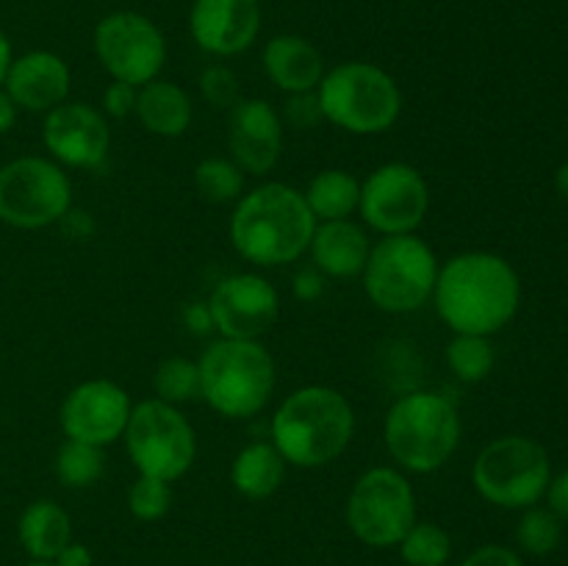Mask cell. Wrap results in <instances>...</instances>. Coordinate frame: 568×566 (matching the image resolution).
Wrapping results in <instances>:
<instances>
[{
    "label": "cell",
    "mask_w": 568,
    "mask_h": 566,
    "mask_svg": "<svg viewBox=\"0 0 568 566\" xmlns=\"http://www.w3.org/2000/svg\"><path fill=\"white\" fill-rule=\"evenodd\" d=\"M436 311L447 327L469 336H491L519 311L521 283L514 266L494 253H460L438 270Z\"/></svg>",
    "instance_id": "obj_1"
},
{
    "label": "cell",
    "mask_w": 568,
    "mask_h": 566,
    "mask_svg": "<svg viewBox=\"0 0 568 566\" xmlns=\"http://www.w3.org/2000/svg\"><path fill=\"white\" fill-rule=\"evenodd\" d=\"M314 228L316 216L303 192L286 183H264L239 200L231 216V242L250 264L281 266L311 247Z\"/></svg>",
    "instance_id": "obj_2"
},
{
    "label": "cell",
    "mask_w": 568,
    "mask_h": 566,
    "mask_svg": "<svg viewBox=\"0 0 568 566\" xmlns=\"http://www.w3.org/2000/svg\"><path fill=\"white\" fill-rule=\"evenodd\" d=\"M353 433V405L331 386L297 388L272 416V444L286 464L303 469L336 461L349 447Z\"/></svg>",
    "instance_id": "obj_3"
},
{
    "label": "cell",
    "mask_w": 568,
    "mask_h": 566,
    "mask_svg": "<svg viewBox=\"0 0 568 566\" xmlns=\"http://www.w3.org/2000/svg\"><path fill=\"white\" fill-rule=\"evenodd\" d=\"M460 416L449 397L410 392L392 405L383 425L386 449L403 469L427 475L453 458L460 444Z\"/></svg>",
    "instance_id": "obj_4"
},
{
    "label": "cell",
    "mask_w": 568,
    "mask_h": 566,
    "mask_svg": "<svg viewBox=\"0 0 568 566\" xmlns=\"http://www.w3.org/2000/svg\"><path fill=\"white\" fill-rule=\"evenodd\" d=\"M200 397L227 420L255 416L275 388V361L270 350L247 338H220L209 344L197 364Z\"/></svg>",
    "instance_id": "obj_5"
},
{
    "label": "cell",
    "mask_w": 568,
    "mask_h": 566,
    "mask_svg": "<svg viewBox=\"0 0 568 566\" xmlns=\"http://www.w3.org/2000/svg\"><path fill=\"white\" fill-rule=\"evenodd\" d=\"M327 122L358 137L386 133L403 111V94L386 70L366 61H349L327 72L316 87Z\"/></svg>",
    "instance_id": "obj_6"
},
{
    "label": "cell",
    "mask_w": 568,
    "mask_h": 566,
    "mask_svg": "<svg viewBox=\"0 0 568 566\" xmlns=\"http://www.w3.org/2000/svg\"><path fill=\"white\" fill-rule=\"evenodd\" d=\"M438 277L436 253L414 233L386 236L369 250L364 289L388 314H410L433 297Z\"/></svg>",
    "instance_id": "obj_7"
},
{
    "label": "cell",
    "mask_w": 568,
    "mask_h": 566,
    "mask_svg": "<svg viewBox=\"0 0 568 566\" xmlns=\"http://www.w3.org/2000/svg\"><path fill=\"white\" fill-rule=\"evenodd\" d=\"M552 481L547 449L527 436H503L480 449L471 466L477 494L499 508H532Z\"/></svg>",
    "instance_id": "obj_8"
},
{
    "label": "cell",
    "mask_w": 568,
    "mask_h": 566,
    "mask_svg": "<svg viewBox=\"0 0 568 566\" xmlns=\"http://www.w3.org/2000/svg\"><path fill=\"white\" fill-rule=\"evenodd\" d=\"M122 436L139 475L159 477L166 483L186 475L197 455L194 427L175 405L161 400H144L133 405Z\"/></svg>",
    "instance_id": "obj_9"
},
{
    "label": "cell",
    "mask_w": 568,
    "mask_h": 566,
    "mask_svg": "<svg viewBox=\"0 0 568 566\" xmlns=\"http://www.w3.org/2000/svg\"><path fill=\"white\" fill-rule=\"evenodd\" d=\"M70 205V178L53 161L22 155L0 166V222L6 225L39 231L64 220Z\"/></svg>",
    "instance_id": "obj_10"
},
{
    "label": "cell",
    "mask_w": 568,
    "mask_h": 566,
    "mask_svg": "<svg viewBox=\"0 0 568 566\" xmlns=\"http://www.w3.org/2000/svg\"><path fill=\"white\" fill-rule=\"evenodd\" d=\"M347 525L369 547H394L416 525V497L408 477L392 466H372L355 481Z\"/></svg>",
    "instance_id": "obj_11"
},
{
    "label": "cell",
    "mask_w": 568,
    "mask_h": 566,
    "mask_svg": "<svg viewBox=\"0 0 568 566\" xmlns=\"http://www.w3.org/2000/svg\"><path fill=\"white\" fill-rule=\"evenodd\" d=\"M94 53L114 81L139 89L159 78L166 61V42L148 17L116 11L94 28Z\"/></svg>",
    "instance_id": "obj_12"
},
{
    "label": "cell",
    "mask_w": 568,
    "mask_h": 566,
    "mask_svg": "<svg viewBox=\"0 0 568 566\" xmlns=\"http://www.w3.org/2000/svg\"><path fill=\"white\" fill-rule=\"evenodd\" d=\"M427 205H430V192L425 178L405 161H388L361 183V216L366 225L386 236L414 233L425 220Z\"/></svg>",
    "instance_id": "obj_13"
},
{
    "label": "cell",
    "mask_w": 568,
    "mask_h": 566,
    "mask_svg": "<svg viewBox=\"0 0 568 566\" xmlns=\"http://www.w3.org/2000/svg\"><path fill=\"white\" fill-rule=\"evenodd\" d=\"M209 314L222 338H247L258 342L281 316L277 289L266 277L242 272L231 275L214 289L209 300Z\"/></svg>",
    "instance_id": "obj_14"
},
{
    "label": "cell",
    "mask_w": 568,
    "mask_h": 566,
    "mask_svg": "<svg viewBox=\"0 0 568 566\" xmlns=\"http://www.w3.org/2000/svg\"><path fill=\"white\" fill-rule=\"evenodd\" d=\"M131 408V400L120 383L87 381L67 394L59 422L64 436L72 442L105 447L125 433Z\"/></svg>",
    "instance_id": "obj_15"
},
{
    "label": "cell",
    "mask_w": 568,
    "mask_h": 566,
    "mask_svg": "<svg viewBox=\"0 0 568 566\" xmlns=\"http://www.w3.org/2000/svg\"><path fill=\"white\" fill-rule=\"evenodd\" d=\"M44 148L55 161L81 170L103 166L111 148V131L105 117L89 103H61L48 111L42 128Z\"/></svg>",
    "instance_id": "obj_16"
},
{
    "label": "cell",
    "mask_w": 568,
    "mask_h": 566,
    "mask_svg": "<svg viewBox=\"0 0 568 566\" xmlns=\"http://www.w3.org/2000/svg\"><path fill=\"white\" fill-rule=\"evenodd\" d=\"M227 144L233 164L250 175H266L283 150V120L272 103L261 98H242L231 109Z\"/></svg>",
    "instance_id": "obj_17"
},
{
    "label": "cell",
    "mask_w": 568,
    "mask_h": 566,
    "mask_svg": "<svg viewBox=\"0 0 568 566\" xmlns=\"http://www.w3.org/2000/svg\"><path fill=\"white\" fill-rule=\"evenodd\" d=\"M189 28L209 53H244L261 31V6L258 0H194Z\"/></svg>",
    "instance_id": "obj_18"
},
{
    "label": "cell",
    "mask_w": 568,
    "mask_h": 566,
    "mask_svg": "<svg viewBox=\"0 0 568 566\" xmlns=\"http://www.w3.org/2000/svg\"><path fill=\"white\" fill-rule=\"evenodd\" d=\"M3 89L14 100L17 109L48 114L70 94V67L61 61V55L33 50L11 61Z\"/></svg>",
    "instance_id": "obj_19"
},
{
    "label": "cell",
    "mask_w": 568,
    "mask_h": 566,
    "mask_svg": "<svg viewBox=\"0 0 568 566\" xmlns=\"http://www.w3.org/2000/svg\"><path fill=\"white\" fill-rule=\"evenodd\" d=\"M264 70L270 81L281 92H314L320 81L325 78V64L322 55L308 39L303 37H275L264 48Z\"/></svg>",
    "instance_id": "obj_20"
},
{
    "label": "cell",
    "mask_w": 568,
    "mask_h": 566,
    "mask_svg": "<svg viewBox=\"0 0 568 566\" xmlns=\"http://www.w3.org/2000/svg\"><path fill=\"white\" fill-rule=\"evenodd\" d=\"M369 250L364 228L349 220L316 222L314 236H311V255H314L316 270L331 277H353L364 272Z\"/></svg>",
    "instance_id": "obj_21"
},
{
    "label": "cell",
    "mask_w": 568,
    "mask_h": 566,
    "mask_svg": "<svg viewBox=\"0 0 568 566\" xmlns=\"http://www.w3.org/2000/svg\"><path fill=\"white\" fill-rule=\"evenodd\" d=\"M133 114L144 125V131L155 137L175 139L183 137L192 125V100L178 83L172 81H150L139 87L136 109Z\"/></svg>",
    "instance_id": "obj_22"
},
{
    "label": "cell",
    "mask_w": 568,
    "mask_h": 566,
    "mask_svg": "<svg viewBox=\"0 0 568 566\" xmlns=\"http://www.w3.org/2000/svg\"><path fill=\"white\" fill-rule=\"evenodd\" d=\"M17 536L31 560H55L61 549L72 542L70 516L53 499H37L22 511L17 522Z\"/></svg>",
    "instance_id": "obj_23"
},
{
    "label": "cell",
    "mask_w": 568,
    "mask_h": 566,
    "mask_svg": "<svg viewBox=\"0 0 568 566\" xmlns=\"http://www.w3.org/2000/svg\"><path fill=\"white\" fill-rule=\"evenodd\" d=\"M286 461L272 442H253L233 458L231 483L247 499H266L281 488Z\"/></svg>",
    "instance_id": "obj_24"
},
{
    "label": "cell",
    "mask_w": 568,
    "mask_h": 566,
    "mask_svg": "<svg viewBox=\"0 0 568 566\" xmlns=\"http://www.w3.org/2000/svg\"><path fill=\"white\" fill-rule=\"evenodd\" d=\"M303 198L316 222L347 220L358 209L361 183L344 170H325L308 183V192Z\"/></svg>",
    "instance_id": "obj_25"
},
{
    "label": "cell",
    "mask_w": 568,
    "mask_h": 566,
    "mask_svg": "<svg viewBox=\"0 0 568 566\" xmlns=\"http://www.w3.org/2000/svg\"><path fill=\"white\" fill-rule=\"evenodd\" d=\"M103 447H94V444L67 438V444H61V449L55 453V477L67 488L94 486L100 481V475H103Z\"/></svg>",
    "instance_id": "obj_26"
},
{
    "label": "cell",
    "mask_w": 568,
    "mask_h": 566,
    "mask_svg": "<svg viewBox=\"0 0 568 566\" xmlns=\"http://www.w3.org/2000/svg\"><path fill=\"white\" fill-rule=\"evenodd\" d=\"M447 364L453 375L464 383H480L494 370V347L488 336L455 333L447 347Z\"/></svg>",
    "instance_id": "obj_27"
},
{
    "label": "cell",
    "mask_w": 568,
    "mask_h": 566,
    "mask_svg": "<svg viewBox=\"0 0 568 566\" xmlns=\"http://www.w3.org/2000/svg\"><path fill=\"white\" fill-rule=\"evenodd\" d=\"M399 553L408 566H444L453 555V542L444 527L433 522H416L399 542Z\"/></svg>",
    "instance_id": "obj_28"
},
{
    "label": "cell",
    "mask_w": 568,
    "mask_h": 566,
    "mask_svg": "<svg viewBox=\"0 0 568 566\" xmlns=\"http://www.w3.org/2000/svg\"><path fill=\"white\" fill-rule=\"evenodd\" d=\"M194 189L205 203H233L244 189L242 170L227 159H205L194 170Z\"/></svg>",
    "instance_id": "obj_29"
},
{
    "label": "cell",
    "mask_w": 568,
    "mask_h": 566,
    "mask_svg": "<svg viewBox=\"0 0 568 566\" xmlns=\"http://www.w3.org/2000/svg\"><path fill=\"white\" fill-rule=\"evenodd\" d=\"M155 394H159L161 403L170 405H181L189 403V400L200 397V370L194 361L181 358H164L155 370L153 377Z\"/></svg>",
    "instance_id": "obj_30"
},
{
    "label": "cell",
    "mask_w": 568,
    "mask_h": 566,
    "mask_svg": "<svg viewBox=\"0 0 568 566\" xmlns=\"http://www.w3.org/2000/svg\"><path fill=\"white\" fill-rule=\"evenodd\" d=\"M516 538H519V547L525 553L549 555L558 549L564 527L549 508H527L519 519V527H516Z\"/></svg>",
    "instance_id": "obj_31"
},
{
    "label": "cell",
    "mask_w": 568,
    "mask_h": 566,
    "mask_svg": "<svg viewBox=\"0 0 568 566\" xmlns=\"http://www.w3.org/2000/svg\"><path fill=\"white\" fill-rule=\"evenodd\" d=\"M172 505V488L166 481H159V477L139 475L136 483L128 492V508L136 519L142 522H155L161 516H166Z\"/></svg>",
    "instance_id": "obj_32"
},
{
    "label": "cell",
    "mask_w": 568,
    "mask_h": 566,
    "mask_svg": "<svg viewBox=\"0 0 568 566\" xmlns=\"http://www.w3.org/2000/svg\"><path fill=\"white\" fill-rule=\"evenodd\" d=\"M200 89H203V98L209 100L214 109H233V105L242 100L236 75L222 64L209 67V70L203 72V78H200Z\"/></svg>",
    "instance_id": "obj_33"
},
{
    "label": "cell",
    "mask_w": 568,
    "mask_h": 566,
    "mask_svg": "<svg viewBox=\"0 0 568 566\" xmlns=\"http://www.w3.org/2000/svg\"><path fill=\"white\" fill-rule=\"evenodd\" d=\"M283 120L292 128H297V131H311V128L320 125V122L325 120V114H322L316 92L288 94L286 105H283Z\"/></svg>",
    "instance_id": "obj_34"
},
{
    "label": "cell",
    "mask_w": 568,
    "mask_h": 566,
    "mask_svg": "<svg viewBox=\"0 0 568 566\" xmlns=\"http://www.w3.org/2000/svg\"><path fill=\"white\" fill-rule=\"evenodd\" d=\"M136 94H139L136 87L114 81L103 92V111L109 117H114V120H122V117L133 114V109H136Z\"/></svg>",
    "instance_id": "obj_35"
},
{
    "label": "cell",
    "mask_w": 568,
    "mask_h": 566,
    "mask_svg": "<svg viewBox=\"0 0 568 566\" xmlns=\"http://www.w3.org/2000/svg\"><path fill=\"white\" fill-rule=\"evenodd\" d=\"M460 566H525L519 555L508 547H499V544H486V547L475 549L469 558Z\"/></svg>",
    "instance_id": "obj_36"
},
{
    "label": "cell",
    "mask_w": 568,
    "mask_h": 566,
    "mask_svg": "<svg viewBox=\"0 0 568 566\" xmlns=\"http://www.w3.org/2000/svg\"><path fill=\"white\" fill-rule=\"evenodd\" d=\"M547 497H549V511H552L560 522H568V469L549 481Z\"/></svg>",
    "instance_id": "obj_37"
},
{
    "label": "cell",
    "mask_w": 568,
    "mask_h": 566,
    "mask_svg": "<svg viewBox=\"0 0 568 566\" xmlns=\"http://www.w3.org/2000/svg\"><path fill=\"white\" fill-rule=\"evenodd\" d=\"M322 289H325V283H322L320 272L303 270V272H297V277H294V294H297L300 300H305V303H311V300L320 297Z\"/></svg>",
    "instance_id": "obj_38"
},
{
    "label": "cell",
    "mask_w": 568,
    "mask_h": 566,
    "mask_svg": "<svg viewBox=\"0 0 568 566\" xmlns=\"http://www.w3.org/2000/svg\"><path fill=\"white\" fill-rule=\"evenodd\" d=\"M53 564L55 566H92V553H89V547H83V544L70 542L64 549H61L59 558H55Z\"/></svg>",
    "instance_id": "obj_39"
},
{
    "label": "cell",
    "mask_w": 568,
    "mask_h": 566,
    "mask_svg": "<svg viewBox=\"0 0 568 566\" xmlns=\"http://www.w3.org/2000/svg\"><path fill=\"white\" fill-rule=\"evenodd\" d=\"M14 120H17L14 100H11L9 92L0 87V133H9L11 128H14Z\"/></svg>",
    "instance_id": "obj_40"
},
{
    "label": "cell",
    "mask_w": 568,
    "mask_h": 566,
    "mask_svg": "<svg viewBox=\"0 0 568 566\" xmlns=\"http://www.w3.org/2000/svg\"><path fill=\"white\" fill-rule=\"evenodd\" d=\"M11 44H9V39H6V33L0 31V87H3V81H6V72H9V67H11Z\"/></svg>",
    "instance_id": "obj_41"
},
{
    "label": "cell",
    "mask_w": 568,
    "mask_h": 566,
    "mask_svg": "<svg viewBox=\"0 0 568 566\" xmlns=\"http://www.w3.org/2000/svg\"><path fill=\"white\" fill-rule=\"evenodd\" d=\"M555 189H558L560 198H564L568 203V161L564 166H560L558 172H555Z\"/></svg>",
    "instance_id": "obj_42"
},
{
    "label": "cell",
    "mask_w": 568,
    "mask_h": 566,
    "mask_svg": "<svg viewBox=\"0 0 568 566\" xmlns=\"http://www.w3.org/2000/svg\"><path fill=\"white\" fill-rule=\"evenodd\" d=\"M26 566H55L53 560H31V564H26Z\"/></svg>",
    "instance_id": "obj_43"
}]
</instances>
